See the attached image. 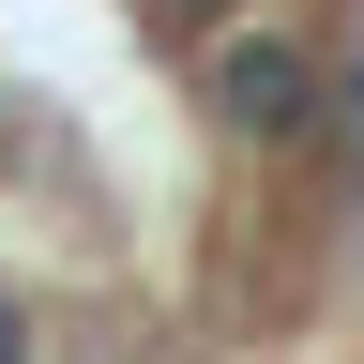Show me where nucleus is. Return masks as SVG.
Returning a JSON list of instances; mask_svg holds the SVG:
<instances>
[{
  "label": "nucleus",
  "instance_id": "1",
  "mask_svg": "<svg viewBox=\"0 0 364 364\" xmlns=\"http://www.w3.org/2000/svg\"><path fill=\"white\" fill-rule=\"evenodd\" d=\"M213 91H228V122H243V136H289V122L318 107L304 46H228V61H213Z\"/></svg>",
  "mask_w": 364,
  "mask_h": 364
}]
</instances>
